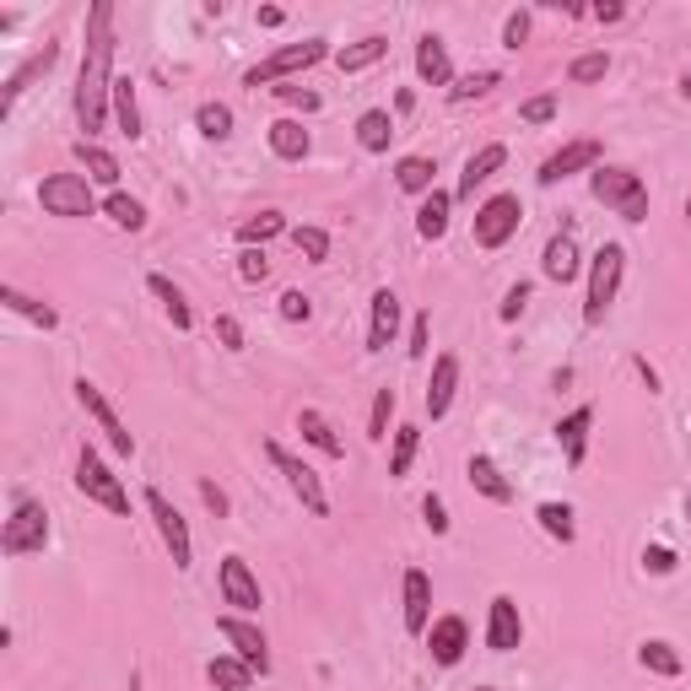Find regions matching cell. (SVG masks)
<instances>
[{
	"mask_svg": "<svg viewBox=\"0 0 691 691\" xmlns=\"http://www.w3.org/2000/svg\"><path fill=\"white\" fill-rule=\"evenodd\" d=\"M109 103H114V5L98 0L87 11V49H81V70H76V125L87 135L103 130Z\"/></svg>",
	"mask_w": 691,
	"mask_h": 691,
	"instance_id": "obj_1",
	"label": "cell"
},
{
	"mask_svg": "<svg viewBox=\"0 0 691 691\" xmlns=\"http://www.w3.org/2000/svg\"><path fill=\"white\" fill-rule=\"evenodd\" d=\"M589 189H594V200H600L605 211H616L622 222H648V189H643V179H637L632 168L600 163V168L589 174Z\"/></svg>",
	"mask_w": 691,
	"mask_h": 691,
	"instance_id": "obj_2",
	"label": "cell"
},
{
	"mask_svg": "<svg viewBox=\"0 0 691 691\" xmlns=\"http://www.w3.org/2000/svg\"><path fill=\"white\" fill-rule=\"evenodd\" d=\"M622 276H627V249L622 244H600V254L589 259V298H583V319L589 324H605L616 292H622Z\"/></svg>",
	"mask_w": 691,
	"mask_h": 691,
	"instance_id": "obj_3",
	"label": "cell"
},
{
	"mask_svg": "<svg viewBox=\"0 0 691 691\" xmlns=\"http://www.w3.org/2000/svg\"><path fill=\"white\" fill-rule=\"evenodd\" d=\"M76 487H81V498H92L98 508H109V513H130V492L120 487V476L103 465V454L92 448V443H81V454H76Z\"/></svg>",
	"mask_w": 691,
	"mask_h": 691,
	"instance_id": "obj_4",
	"label": "cell"
},
{
	"mask_svg": "<svg viewBox=\"0 0 691 691\" xmlns=\"http://www.w3.org/2000/svg\"><path fill=\"white\" fill-rule=\"evenodd\" d=\"M44 546H49V513H44V503L16 498L5 530H0V551H5V557H33V551H44Z\"/></svg>",
	"mask_w": 691,
	"mask_h": 691,
	"instance_id": "obj_5",
	"label": "cell"
},
{
	"mask_svg": "<svg viewBox=\"0 0 691 691\" xmlns=\"http://www.w3.org/2000/svg\"><path fill=\"white\" fill-rule=\"evenodd\" d=\"M330 60V44L324 38H303V44H287V49H276V55H265L259 65L244 70V87H270V81H281V76H298V70H309V65Z\"/></svg>",
	"mask_w": 691,
	"mask_h": 691,
	"instance_id": "obj_6",
	"label": "cell"
},
{
	"mask_svg": "<svg viewBox=\"0 0 691 691\" xmlns=\"http://www.w3.org/2000/svg\"><path fill=\"white\" fill-rule=\"evenodd\" d=\"M38 205H44L49 216L81 222V216L98 211V205H92V179H87V174H55V179L38 185Z\"/></svg>",
	"mask_w": 691,
	"mask_h": 691,
	"instance_id": "obj_7",
	"label": "cell"
},
{
	"mask_svg": "<svg viewBox=\"0 0 691 691\" xmlns=\"http://www.w3.org/2000/svg\"><path fill=\"white\" fill-rule=\"evenodd\" d=\"M519 222H524V200L519 194H492V200H481L476 205V244L481 249H503L508 238L519 233Z\"/></svg>",
	"mask_w": 691,
	"mask_h": 691,
	"instance_id": "obj_8",
	"label": "cell"
},
{
	"mask_svg": "<svg viewBox=\"0 0 691 691\" xmlns=\"http://www.w3.org/2000/svg\"><path fill=\"white\" fill-rule=\"evenodd\" d=\"M265 454H270V465L287 476L292 498L309 508V513H319V519H324V513H330V492H324V481L314 476V465H303V459H298V454H287L281 443H265Z\"/></svg>",
	"mask_w": 691,
	"mask_h": 691,
	"instance_id": "obj_9",
	"label": "cell"
},
{
	"mask_svg": "<svg viewBox=\"0 0 691 691\" xmlns=\"http://www.w3.org/2000/svg\"><path fill=\"white\" fill-rule=\"evenodd\" d=\"M76 400H81V411H87V416L98 422V433L114 443V454H125V459H130V454H135V433H130L125 422H120V411L109 405V394H103V389H98L92 378H76Z\"/></svg>",
	"mask_w": 691,
	"mask_h": 691,
	"instance_id": "obj_10",
	"label": "cell"
},
{
	"mask_svg": "<svg viewBox=\"0 0 691 691\" xmlns=\"http://www.w3.org/2000/svg\"><path fill=\"white\" fill-rule=\"evenodd\" d=\"M146 513L157 519V535H163V546H168L174 567H179V572H189V567H194V546H189V524H185V513L168 503V498H163L157 487L146 492Z\"/></svg>",
	"mask_w": 691,
	"mask_h": 691,
	"instance_id": "obj_11",
	"label": "cell"
},
{
	"mask_svg": "<svg viewBox=\"0 0 691 691\" xmlns=\"http://www.w3.org/2000/svg\"><path fill=\"white\" fill-rule=\"evenodd\" d=\"M216 632L233 643V654L249 665L254 676H270V643H265V632L254 627V622H244V616H222Z\"/></svg>",
	"mask_w": 691,
	"mask_h": 691,
	"instance_id": "obj_12",
	"label": "cell"
},
{
	"mask_svg": "<svg viewBox=\"0 0 691 691\" xmlns=\"http://www.w3.org/2000/svg\"><path fill=\"white\" fill-rule=\"evenodd\" d=\"M600 141H567L562 152H551L546 163H540V185H562V179H572V174H583V168H600Z\"/></svg>",
	"mask_w": 691,
	"mask_h": 691,
	"instance_id": "obj_13",
	"label": "cell"
},
{
	"mask_svg": "<svg viewBox=\"0 0 691 691\" xmlns=\"http://www.w3.org/2000/svg\"><path fill=\"white\" fill-rule=\"evenodd\" d=\"M222 600H227L238 616H254V611H259V578L249 572L244 557H222Z\"/></svg>",
	"mask_w": 691,
	"mask_h": 691,
	"instance_id": "obj_14",
	"label": "cell"
},
{
	"mask_svg": "<svg viewBox=\"0 0 691 691\" xmlns=\"http://www.w3.org/2000/svg\"><path fill=\"white\" fill-rule=\"evenodd\" d=\"M465 648H470V627H465V616H438L433 627H427V654H433V665H459L465 659Z\"/></svg>",
	"mask_w": 691,
	"mask_h": 691,
	"instance_id": "obj_15",
	"label": "cell"
},
{
	"mask_svg": "<svg viewBox=\"0 0 691 691\" xmlns=\"http://www.w3.org/2000/svg\"><path fill=\"white\" fill-rule=\"evenodd\" d=\"M519 643H524L519 605H513L508 594H498V600H492V611H487V648H492V654H513Z\"/></svg>",
	"mask_w": 691,
	"mask_h": 691,
	"instance_id": "obj_16",
	"label": "cell"
},
{
	"mask_svg": "<svg viewBox=\"0 0 691 691\" xmlns=\"http://www.w3.org/2000/svg\"><path fill=\"white\" fill-rule=\"evenodd\" d=\"M508 163V146H481V152H470V163H465V174H459V189H454V200H476V189L487 185L498 168Z\"/></svg>",
	"mask_w": 691,
	"mask_h": 691,
	"instance_id": "obj_17",
	"label": "cell"
},
{
	"mask_svg": "<svg viewBox=\"0 0 691 691\" xmlns=\"http://www.w3.org/2000/svg\"><path fill=\"white\" fill-rule=\"evenodd\" d=\"M427 616H433V583L422 567L405 572V632L411 637H427Z\"/></svg>",
	"mask_w": 691,
	"mask_h": 691,
	"instance_id": "obj_18",
	"label": "cell"
},
{
	"mask_svg": "<svg viewBox=\"0 0 691 691\" xmlns=\"http://www.w3.org/2000/svg\"><path fill=\"white\" fill-rule=\"evenodd\" d=\"M454 389H459V357H454V352H443L438 363H433V383H427V416H433V422L448 416Z\"/></svg>",
	"mask_w": 691,
	"mask_h": 691,
	"instance_id": "obj_19",
	"label": "cell"
},
{
	"mask_svg": "<svg viewBox=\"0 0 691 691\" xmlns=\"http://www.w3.org/2000/svg\"><path fill=\"white\" fill-rule=\"evenodd\" d=\"M540 270H546V281H557V287L578 281L583 259H578V244H572V233H557V238L546 244V254H540Z\"/></svg>",
	"mask_w": 691,
	"mask_h": 691,
	"instance_id": "obj_20",
	"label": "cell"
},
{
	"mask_svg": "<svg viewBox=\"0 0 691 691\" xmlns=\"http://www.w3.org/2000/svg\"><path fill=\"white\" fill-rule=\"evenodd\" d=\"M394 335H400V298H394L389 287H378L374 292V324H368V352L394 346Z\"/></svg>",
	"mask_w": 691,
	"mask_h": 691,
	"instance_id": "obj_21",
	"label": "cell"
},
{
	"mask_svg": "<svg viewBox=\"0 0 691 691\" xmlns=\"http://www.w3.org/2000/svg\"><path fill=\"white\" fill-rule=\"evenodd\" d=\"M416 76H422L427 87H448V81H454V65H448V49H443L438 33H422V38H416Z\"/></svg>",
	"mask_w": 691,
	"mask_h": 691,
	"instance_id": "obj_22",
	"label": "cell"
},
{
	"mask_svg": "<svg viewBox=\"0 0 691 691\" xmlns=\"http://www.w3.org/2000/svg\"><path fill=\"white\" fill-rule=\"evenodd\" d=\"M265 141H270V152H276L281 163H303V157L314 152V135L298 125V120H276V125L265 130Z\"/></svg>",
	"mask_w": 691,
	"mask_h": 691,
	"instance_id": "obj_23",
	"label": "cell"
},
{
	"mask_svg": "<svg viewBox=\"0 0 691 691\" xmlns=\"http://www.w3.org/2000/svg\"><path fill=\"white\" fill-rule=\"evenodd\" d=\"M589 427H594V405H578L572 416L557 422V443H562L567 465H583V454H589Z\"/></svg>",
	"mask_w": 691,
	"mask_h": 691,
	"instance_id": "obj_24",
	"label": "cell"
},
{
	"mask_svg": "<svg viewBox=\"0 0 691 691\" xmlns=\"http://www.w3.org/2000/svg\"><path fill=\"white\" fill-rule=\"evenodd\" d=\"M298 433H303V438L314 443V448L324 454V459H346V443L335 438L330 416H324V411H314V405H303V411H298Z\"/></svg>",
	"mask_w": 691,
	"mask_h": 691,
	"instance_id": "obj_25",
	"label": "cell"
},
{
	"mask_svg": "<svg viewBox=\"0 0 691 691\" xmlns=\"http://www.w3.org/2000/svg\"><path fill=\"white\" fill-rule=\"evenodd\" d=\"M465 476H470V487L481 492V498H492V503H513V487L503 481V470L487 459V454H470V465H465Z\"/></svg>",
	"mask_w": 691,
	"mask_h": 691,
	"instance_id": "obj_26",
	"label": "cell"
},
{
	"mask_svg": "<svg viewBox=\"0 0 691 691\" xmlns=\"http://www.w3.org/2000/svg\"><path fill=\"white\" fill-rule=\"evenodd\" d=\"M448 205H454V189H433V194L422 200V211H416V233H422L427 244H438L443 233H448Z\"/></svg>",
	"mask_w": 691,
	"mask_h": 691,
	"instance_id": "obj_27",
	"label": "cell"
},
{
	"mask_svg": "<svg viewBox=\"0 0 691 691\" xmlns=\"http://www.w3.org/2000/svg\"><path fill=\"white\" fill-rule=\"evenodd\" d=\"M205 681L216 691H249L254 687V670L238 659V654H216L211 665H205Z\"/></svg>",
	"mask_w": 691,
	"mask_h": 691,
	"instance_id": "obj_28",
	"label": "cell"
},
{
	"mask_svg": "<svg viewBox=\"0 0 691 691\" xmlns=\"http://www.w3.org/2000/svg\"><path fill=\"white\" fill-rule=\"evenodd\" d=\"M114 125H120V135H130V141H141L146 130H141V103H135V81L130 76H114Z\"/></svg>",
	"mask_w": 691,
	"mask_h": 691,
	"instance_id": "obj_29",
	"label": "cell"
},
{
	"mask_svg": "<svg viewBox=\"0 0 691 691\" xmlns=\"http://www.w3.org/2000/svg\"><path fill=\"white\" fill-rule=\"evenodd\" d=\"M76 163L87 168V179H92V185H120V157H114V152H103L98 141H76Z\"/></svg>",
	"mask_w": 691,
	"mask_h": 691,
	"instance_id": "obj_30",
	"label": "cell"
},
{
	"mask_svg": "<svg viewBox=\"0 0 691 691\" xmlns=\"http://www.w3.org/2000/svg\"><path fill=\"white\" fill-rule=\"evenodd\" d=\"M146 292H152V298L168 309V319H174V330H179V335H189V330H194V314H189L185 292H179L168 276H146Z\"/></svg>",
	"mask_w": 691,
	"mask_h": 691,
	"instance_id": "obj_31",
	"label": "cell"
},
{
	"mask_svg": "<svg viewBox=\"0 0 691 691\" xmlns=\"http://www.w3.org/2000/svg\"><path fill=\"white\" fill-rule=\"evenodd\" d=\"M433 179H438V163L433 157H400L394 163V185L405 189V194H433Z\"/></svg>",
	"mask_w": 691,
	"mask_h": 691,
	"instance_id": "obj_32",
	"label": "cell"
},
{
	"mask_svg": "<svg viewBox=\"0 0 691 691\" xmlns=\"http://www.w3.org/2000/svg\"><path fill=\"white\" fill-rule=\"evenodd\" d=\"M383 55H389V38H378V33H368V38H357V44L335 49V65H341L346 76H357V70H368V65H378Z\"/></svg>",
	"mask_w": 691,
	"mask_h": 691,
	"instance_id": "obj_33",
	"label": "cell"
},
{
	"mask_svg": "<svg viewBox=\"0 0 691 691\" xmlns=\"http://www.w3.org/2000/svg\"><path fill=\"white\" fill-rule=\"evenodd\" d=\"M276 233H287V216L281 211H254L249 222H238V249H265Z\"/></svg>",
	"mask_w": 691,
	"mask_h": 691,
	"instance_id": "obj_34",
	"label": "cell"
},
{
	"mask_svg": "<svg viewBox=\"0 0 691 691\" xmlns=\"http://www.w3.org/2000/svg\"><path fill=\"white\" fill-rule=\"evenodd\" d=\"M637 665H643L648 676H665V681H676V676H681V654H676L665 637H648V643L637 648Z\"/></svg>",
	"mask_w": 691,
	"mask_h": 691,
	"instance_id": "obj_35",
	"label": "cell"
},
{
	"mask_svg": "<svg viewBox=\"0 0 691 691\" xmlns=\"http://www.w3.org/2000/svg\"><path fill=\"white\" fill-rule=\"evenodd\" d=\"M357 141H363V152H389V141H394V114H389V109H368V114L357 120Z\"/></svg>",
	"mask_w": 691,
	"mask_h": 691,
	"instance_id": "obj_36",
	"label": "cell"
},
{
	"mask_svg": "<svg viewBox=\"0 0 691 691\" xmlns=\"http://www.w3.org/2000/svg\"><path fill=\"white\" fill-rule=\"evenodd\" d=\"M55 60H60V49H55V44H44V55H33V60L22 65V70H16V76L5 81V98H0V114H11V103H16L22 92H27V81H33L38 70H49Z\"/></svg>",
	"mask_w": 691,
	"mask_h": 691,
	"instance_id": "obj_37",
	"label": "cell"
},
{
	"mask_svg": "<svg viewBox=\"0 0 691 691\" xmlns=\"http://www.w3.org/2000/svg\"><path fill=\"white\" fill-rule=\"evenodd\" d=\"M0 303H5L11 314L33 319L38 330H55V324H60V314H55L49 303H38V298H27V292H16V287H0Z\"/></svg>",
	"mask_w": 691,
	"mask_h": 691,
	"instance_id": "obj_38",
	"label": "cell"
},
{
	"mask_svg": "<svg viewBox=\"0 0 691 691\" xmlns=\"http://www.w3.org/2000/svg\"><path fill=\"white\" fill-rule=\"evenodd\" d=\"M422 448V427H394V448H389V476H411V459Z\"/></svg>",
	"mask_w": 691,
	"mask_h": 691,
	"instance_id": "obj_39",
	"label": "cell"
},
{
	"mask_svg": "<svg viewBox=\"0 0 691 691\" xmlns=\"http://www.w3.org/2000/svg\"><path fill=\"white\" fill-rule=\"evenodd\" d=\"M194 125H200L205 141H227V135H233V109H227V103H200V109H194Z\"/></svg>",
	"mask_w": 691,
	"mask_h": 691,
	"instance_id": "obj_40",
	"label": "cell"
},
{
	"mask_svg": "<svg viewBox=\"0 0 691 691\" xmlns=\"http://www.w3.org/2000/svg\"><path fill=\"white\" fill-rule=\"evenodd\" d=\"M103 211H109V222H114V227H125V233H141V227H146V205H141L135 194H109V205H103Z\"/></svg>",
	"mask_w": 691,
	"mask_h": 691,
	"instance_id": "obj_41",
	"label": "cell"
},
{
	"mask_svg": "<svg viewBox=\"0 0 691 691\" xmlns=\"http://www.w3.org/2000/svg\"><path fill=\"white\" fill-rule=\"evenodd\" d=\"M535 519H540V530H546L551 540H562V546L578 535V524H572V508H567V503H540V508H535Z\"/></svg>",
	"mask_w": 691,
	"mask_h": 691,
	"instance_id": "obj_42",
	"label": "cell"
},
{
	"mask_svg": "<svg viewBox=\"0 0 691 691\" xmlns=\"http://www.w3.org/2000/svg\"><path fill=\"white\" fill-rule=\"evenodd\" d=\"M498 81H503L498 70H470V76H459V81L448 87V98H454V103H470V98H487Z\"/></svg>",
	"mask_w": 691,
	"mask_h": 691,
	"instance_id": "obj_43",
	"label": "cell"
},
{
	"mask_svg": "<svg viewBox=\"0 0 691 691\" xmlns=\"http://www.w3.org/2000/svg\"><path fill=\"white\" fill-rule=\"evenodd\" d=\"M605 70H611V55H605V49H589V55H578V60L567 65V81L583 87V81H600Z\"/></svg>",
	"mask_w": 691,
	"mask_h": 691,
	"instance_id": "obj_44",
	"label": "cell"
},
{
	"mask_svg": "<svg viewBox=\"0 0 691 691\" xmlns=\"http://www.w3.org/2000/svg\"><path fill=\"white\" fill-rule=\"evenodd\" d=\"M292 244H298L303 259H314V265L330 259V233H324V227H292Z\"/></svg>",
	"mask_w": 691,
	"mask_h": 691,
	"instance_id": "obj_45",
	"label": "cell"
},
{
	"mask_svg": "<svg viewBox=\"0 0 691 691\" xmlns=\"http://www.w3.org/2000/svg\"><path fill=\"white\" fill-rule=\"evenodd\" d=\"M389 416H394V389H378L374 416H368V438H374V443L389 438Z\"/></svg>",
	"mask_w": 691,
	"mask_h": 691,
	"instance_id": "obj_46",
	"label": "cell"
},
{
	"mask_svg": "<svg viewBox=\"0 0 691 691\" xmlns=\"http://www.w3.org/2000/svg\"><path fill=\"white\" fill-rule=\"evenodd\" d=\"M519 120H524V125H546V120H557V98H551V92L524 98V103H519Z\"/></svg>",
	"mask_w": 691,
	"mask_h": 691,
	"instance_id": "obj_47",
	"label": "cell"
},
{
	"mask_svg": "<svg viewBox=\"0 0 691 691\" xmlns=\"http://www.w3.org/2000/svg\"><path fill=\"white\" fill-rule=\"evenodd\" d=\"M281 319H287V324L314 319V298H309V292H298V287H292V292H281Z\"/></svg>",
	"mask_w": 691,
	"mask_h": 691,
	"instance_id": "obj_48",
	"label": "cell"
},
{
	"mask_svg": "<svg viewBox=\"0 0 691 691\" xmlns=\"http://www.w3.org/2000/svg\"><path fill=\"white\" fill-rule=\"evenodd\" d=\"M238 276H244V281H265V276H270V259H265V249H238Z\"/></svg>",
	"mask_w": 691,
	"mask_h": 691,
	"instance_id": "obj_49",
	"label": "cell"
},
{
	"mask_svg": "<svg viewBox=\"0 0 691 691\" xmlns=\"http://www.w3.org/2000/svg\"><path fill=\"white\" fill-rule=\"evenodd\" d=\"M643 567H648L654 578H670V572H676V551H670V546H648V551H643Z\"/></svg>",
	"mask_w": 691,
	"mask_h": 691,
	"instance_id": "obj_50",
	"label": "cell"
},
{
	"mask_svg": "<svg viewBox=\"0 0 691 691\" xmlns=\"http://www.w3.org/2000/svg\"><path fill=\"white\" fill-rule=\"evenodd\" d=\"M422 524H427L433 535H448V508H443V498H422Z\"/></svg>",
	"mask_w": 691,
	"mask_h": 691,
	"instance_id": "obj_51",
	"label": "cell"
},
{
	"mask_svg": "<svg viewBox=\"0 0 691 691\" xmlns=\"http://www.w3.org/2000/svg\"><path fill=\"white\" fill-rule=\"evenodd\" d=\"M524 38H530V11H513V16L503 22V44L508 49H519Z\"/></svg>",
	"mask_w": 691,
	"mask_h": 691,
	"instance_id": "obj_52",
	"label": "cell"
},
{
	"mask_svg": "<svg viewBox=\"0 0 691 691\" xmlns=\"http://www.w3.org/2000/svg\"><path fill=\"white\" fill-rule=\"evenodd\" d=\"M216 335H222V346H227V352H244V324H238V319H216Z\"/></svg>",
	"mask_w": 691,
	"mask_h": 691,
	"instance_id": "obj_53",
	"label": "cell"
},
{
	"mask_svg": "<svg viewBox=\"0 0 691 691\" xmlns=\"http://www.w3.org/2000/svg\"><path fill=\"white\" fill-rule=\"evenodd\" d=\"M427 341H433V319L416 314V324H411V357H427Z\"/></svg>",
	"mask_w": 691,
	"mask_h": 691,
	"instance_id": "obj_54",
	"label": "cell"
},
{
	"mask_svg": "<svg viewBox=\"0 0 691 691\" xmlns=\"http://www.w3.org/2000/svg\"><path fill=\"white\" fill-rule=\"evenodd\" d=\"M281 98H287L292 109H303V114H314L319 109V92H309V87H281Z\"/></svg>",
	"mask_w": 691,
	"mask_h": 691,
	"instance_id": "obj_55",
	"label": "cell"
},
{
	"mask_svg": "<svg viewBox=\"0 0 691 691\" xmlns=\"http://www.w3.org/2000/svg\"><path fill=\"white\" fill-rule=\"evenodd\" d=\"M524 303H530V287L519 281V287H513V292H508V298H503V319H508V324H513V319L524 314Z\"/></svg>",
	"mask_w": 691,
	"mask_h": 691,
	"instance_id": "obj_56",
	"label": "cell"
},
{
	"mask_svg": "<svg viewBox=\"0 0 691 691\" xmlns=\"http://www.w3.org/2000/svg\"><path fill=\"white\" fill-rule=\"evenodd\" d=\"M200 498L216 508V513H227V498H222V487H211V481H200Z\"/></svg>",
	"mask_w": 691,
	"mask_h": 691,
	"instance_id": "obj_57",
	"label": "cell"
},
{
	"mask_svg": "<svg viewBox=\"0 0 691 691\" xmlns=\"http://www.w3.org/2000/svg\"><path fill=\"white\" fill-rule=\"evenodd\" d=\"M281 22H287L281 5H259V27H281Z\"/></svg>",
	"mask_w": 691,
	"mask_h": 691,
	"instance_id": "obj_58",
	"label": "cell"
},
{
	"mask_svg": "<svg viewBox=\"0 0 691 691\" xmlns=\"http://www.w3.org/2000/svg\"><path fill=\"white\" fill-rule=\"evenodd\" d=\"M594 22H622V5H594Z\"/></svg>",
	"mask_w": 691,
	"mask_h": 691,
	"instance_id": "obj_59",
	"label": "cell"
},
{
	"mask_svg": "<svg viewBox=\"0 0 691 691\" xmlns=\"http://www.w3.org/2000/svg\"><path fill=\"white\" fill-rule=\"evenodd\" d=\"M681 92H687V103H691V70H687V81H681Z\"/></svg>",
	"mask_w": 691,
	"mask_h": 691,
	"instance_id": "obj_60",
	"label": "cell"
},
{
	"mask_svg": "<svg viewBox=\"0 0 691 691\" xmlns=\"http://www.w3.org/2000/svg\"><path fill=\"white\" fill-rule=\"evenodd\" d=\"M687 524H691V498H687Z\"/></svg>",
	"mask_w": 691,
	"mask_h": 691,
	"instance_id": "obj_61",
	"label": "cell"
},
{
	"mask_svg": "<svg viewBox=\"0 0 691 691\" xmlns=\"http://www.w3.org/2000/svg\"><path fill=\"white\" fill-rule=\"evenodd\" d=\"M476 691H492V687H476Z\"/></svg>",
	"mask_w": 691,
	"mask_h": 691,
	"instance_id": "obj_62",
	"label": "cell"
},
{
	"mask_svg": "<svg viewBox=\"0 0 691 691\" xmlns=\"http://www.w3.org/2000/svg\"><path fill=\"white\" fill-rule=\"evenodd\" d=\"M687 216H691V200H687Z\"/></svg>",
	"mask_w": 691,
	"mask_h": 691,
	"instance_id": "obj_63",
	"label": "cell"
}]
</instances>
